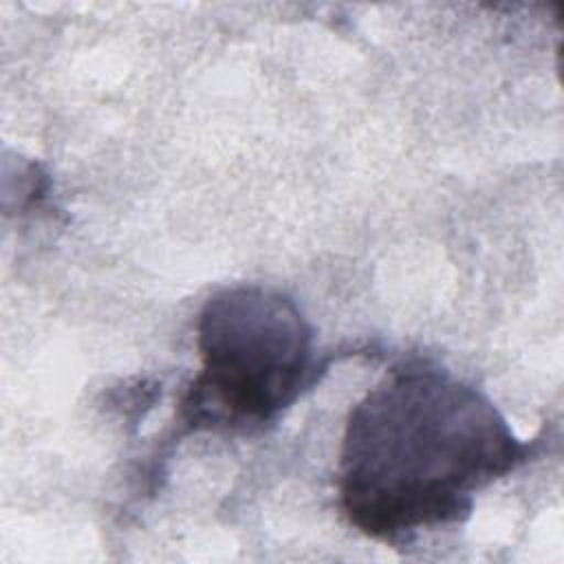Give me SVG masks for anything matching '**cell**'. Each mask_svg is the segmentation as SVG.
Here are the masks:
<instances>
[{"label": "cell", "mask_w": 564, "mask_h": 564, "mask_svg": "<svg viewBox=\"0 0 564 564\" xmlns=\"http://www.w3.org/2000/svg\"><path fill=\"white\" fill-rule=\"evenodd\" d=\"M200 372L181 399L189 430L251 434L317 381L315 333L295 300L262 284L214 293L196 319Z\"/></svg>", "instance_id": "7a4b0ae2"}, {"label": "cell", "mask_w": 564, "mask_h": 564, "mask_svg": "<svg viewBox=\"0 0 564 564\" xmlns=\"http://www.w3.org/2000/svg\"><path fill=\"white\" fill-rule=\"evenodd\" d=\"M533 447L476 386L434 361H401L348 414L339 507L364 535L401 546L467 520L476 494Z\"/></svg>", "instance_id": "6da1fadb"}]
</instances>
